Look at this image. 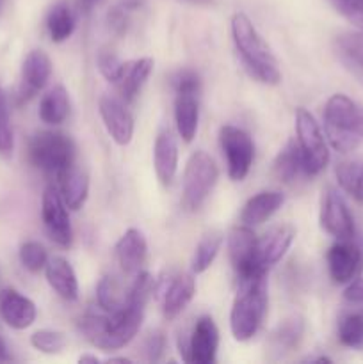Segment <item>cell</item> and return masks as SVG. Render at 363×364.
I'll return each instance as SVG.
<instances>
[{"label":"cell","mask_w":363,"mask_h":364,"mask_svg":"<svg viewBox=\"0 0 363 364\" xmlns=\"http://www.w3.org/2000/svg\"><path fill=\"white\" fill-rule=\"evenodd\" d=\"M295 135H298L295 141L301 151L306 176H317L326 169L330 162V151L317 119L302 107L295 110Z\"/></svg>","instance_id":"7"},{"label":"cell","mask_w":363,"mask_h":364,"mask_svg":"<svg viewBox=\"0 0 363 364\" xmlns=\"http://www.w3.org/2000/svg\"><path fill=\"white\" fill-rule=\"evenodd\" d=\"M128 290L125 291L116 276H103L96 284V302L105 313H114L127 304Z\"/></svg>","instance_id":"31"},{"label":"cell","mask_w":363,"mask_h":364,"mask_svg":"<svg viewBox=\"0 0 363 364\" xmlns=\"http://www.w3.org/2000/svg\"><path fill=\"white\" fill-rule=\"evenodd\" d=\"M166 334L160 329L149 331L141 341V355L144 361L157 363L162 359L164 352H166Z\"/></svg>","instance_id":"37"},{"label":"cell","mask_w":363,"mask_h":364,"mask_svg":"<svg viewBox=\"0 0 363 364\" xmlns=\"http://www.w3.org/2000/svg\"><path fill=\"white\" fill-rule=\"evenodd\" d=\"M77 159V144L63 132H39L28 142V160L45 173L59 174Z\"/></svg>","instance_id":"5"},{"label":"cell","mask_w":363,"mask_h":364,"mask_svg":"<svg viewBox=\"0 0 363 364\" xmlns=\"http://www.w3.org/2000/svg\"><path fill=\"white\" fill-rule=\"evenodd\" d=\"M173 84L177 92H196V95H199V91H201V80H199L198 73L192 70L178 71Z\"/></svg>","instance_id":"40"},{"label":"cell","mask_w":363,"mask_h":364,"mask_svg":"<svg viewBox=\"0 0 363 364\" xmlns=\"http://www.w3.org/2000/svg\"><path fill=\"white\" fill-rule=\"evenodd\" d=\"M157 297L162 304V313L167 320H173L191 304L196 295V281L192 274H167L155 287Z\"/></svg>","instance_id":"11"},{"label":"cell","mask_w":363,"mask_h":364,"mask_svg":"<svg viewBox=\"0 0 363 364\" xmlns=\"http://www.w3.org/2000/svg\"><path fill=\"white\" fill-rule=\"evenodd\" d=\"M335 176H337L338 185L345 194L354 198L356 201H363V159L356 156V159L342 160L337 164L335 169Z\"/></svg>","instance_id":"29"},{"label":"cell","mask_w":363,"mask_h":364,"mask_svg":"<svg viewBox=\"0 0 363 364\" xmlns=\"http://www.w3.org/2000/svg\"><path fill=\"white\" fill-rule=\"evenodd\" d=\"M0 315L11 329L23 331L34 323L38 311L31 299L13 288H6L0 291Z\"/></svg>","instance_id":"18"},{"label":"cell","mask_w":363,"mask_h":364,"mask_svg":"<svg viewBox=\"0 0 363 364\" xmlns=\"http://www.w3.org/2000/svg\"><path fill=\"white\" fill-rule=\"evenodd\" d=\"M144 308L125 304L114 313H88L78 322V329L93 347L100 350H120L127 347L141 329Z\"/></svg>","instance_id":"1"},{"label":"cell","mask_w":363,"mask_h":364,"mask_svg":"<svg viewBox=\"0 0 363 364\" xmlns=\"http://www.w3.org/2000/svg\"><path fill=\"white\" fill-rule=\"evenodd\" d=\"M231 38L242 64L255 80L265 85L280 84L281 73L276 57L244 13H235L231 16Z\"/></svg>","instance_id":"2"},{"label":"cell","mask_w":363,"mask_h":364,"mask_svg":"<svg viewBox=\"0 0 363 364\" xmlns=\"http://www.w3.org/2000/svg\"><path fill=\"white\" fill-rule=\"evenodd\" d=\"M46 281L50 288L59 295L64 301L71 302L78 299V279L75 274L73 267L70 265L66 258L63 256H53L48 258L45 267Z\"/></svg>","instance_id":"23"},{"label":"cell","mask_w":363,"mask_h":364,"mask_svg":"<svg viewBox=\"0 0 363 364\" xmlns=\"http://www.w3.org/2000/svg\"><path fill=\"white\" fill-rule=\"evenodd\" d=\"M219 178L216 162L205 151H194L187 160L182 180V206L187 212H196L212 194Z\"/></svg>","instance_id":"6"},{"label":"cell","mask_w":363,"mask_h":364,"mask_svg":"<svg viewBox=\"0 0 363 364\" xmlns=\"http://www.w3.org/2000/svg\"><path fill=\"white\" fill-rule=\"evenodd\" d=\"M283 203L285 196L281 194V192H258V194L253 196L251 199H248V203H246L244 208H242L241 223L249 228L260 226V224H263L265 220H269L270 217L281 208Z\"/></svg>","instance_id":"25"},{"label":"cell","mask_w":363,"mask_h":364,"mask_svg":"<svg viewBox=\"0 0 363 364\" xmlns=\"http://www.w3.org/2000/svg\"><path fill=\"white\" fill-rule=\"evenodd\" d=\"M256 245H258V238H256L255 231L246 224L235 226L228 235V255H230L231 267H233L238 281L265 276V274L256 272Z\"/></svg>","instance_id":"13"},{"label":"cell","mask_w":363,"mask_h":364,"mask_svg":"<svg viewBox=\"0 0 363 364\" xmlns=\"http://www.w3.org/2000/svg\"><path fill=\"white\" fill-rule=\"evenodd\" d=\"M319 220L320 228L337 240H352L354 237V219L337 188L330 187L322 194Z\"/></svg>","instance_id":"10"},{"label":"cell","mask_w":363,"mask_h":364,"mask_svg":"<svg viewBox=\"0 0 363 364\" xmlns=\"http://www.w3.org/2000/svg\"><path fill=\"white\" fill-rule=\"evenodd\" d=\"M219 144L226 159L230 180L242 181L249 174L253 159H255V144H253L251 135L242 128L226 124L219 132Z\"/></svg>","instance_id":"8"},{"label":"cell","mask_w":363,"mask_h":364,"mask_svg":"<svg viewBox=\"0 0 363 364\" xmlns=\"http://www.w3.org/2000/svg\"><path fill=\"white\" fill-rule=\"evenodd\" d=\"M338 341L352 350H363V313H349L338 322Z\"/></svg>","instance_id":"33"},{"label":"cell","mask_w":363,"mask_h":364,"mask_svg":"<svg viewBox=\"0 0 363 364\" xmlns=\"http://www.w3.org/2000/svg\"><path fill=\"white\" fill-rule=\"evenodd\" d=\"M41 217L52 242H56L60 247H70L73 242V230H71L70 215H68V206L60 196V191L53 185H46L43 191Z\"/></svg>","instance_id":"9"},{"label":"cell","mask_w":363,"mask_h":364,"mask_svg":"<svg viewBox=\"0 0 363 364\" xmlns=\"http://www.w3.org/2000/svg\"><path fill=\"white\" fill-rule=\"evenodd\" d=\"M78 363H93V364H98L100 363V359L96 358V355H80V358H78Z\"/></svg>","instance_id":"47"},{"label":"cell","mask_w":363,"mask_h":364,"mask_svg":"<svg viewBox=\"0 0 363 364\" xmlns=\"http://www.w3.org/2000/svg\"><path fill=\"white\" fill-rule=\"evenodd\" d=\"M59 178V191L64 203L70 210H80L85 205L89 196V176L84 169L71 164L64 171L57 174Z\"/></svg>","instance_id":"24"},{"label":"cell","mask_w":363,"mask_h":364,"mask_svg":"<svg viewBox=\"0 0 363 364\" xmlns=\"http://www.w3.org/2000/svg\"><path fill=\"white\" fill-rule=\"evenodd\" d=\"M153 71V59L152 57H141V59L127 60L121 63L120 73H117L114 85L120 91L121 100L125 103H132L139 96L141 89L148 82L149 75Z\"/></svg>","instance_id":"19"},{"label":"cell","mask_w":363,"mask_h":364,"mask_svg":"<svg viewBox=\"0 0 363 364\" xmlns=\"http://www.w3.org/2000/svg\"><path fill=\"white\" fill-rule=\"evenodd\" d=\"M96 63H98V70L100 73L103 75V78L114 84L121 68V60L117 59L116 53H114L112 50H102V52L98 53Z\"/></svg>","instance_id":"39"},{"label":"cell","mask_w":363,"mask_h":364,"mask_svg":"<svg viewBox=\"0 0 363 364\" xmlns=\"http://www.w3.org/2000/svg\"><path fill=\"white\" fill-rule=\"evenodd\" d=\"M295 238V228L290 224L273 228L267 235L258 238L256 245V272L269 274V270L287 255Z\"/></svg>","instance_id":"15"},{"label":"cell","mask_w":363,"mask_h":364,"mask_svg":"<svg viewBox=\"0 0 363 364\" xmlns=\"http://www.w3.org/2000/svg\"><path fill=\"white\" fill-rule=\"evenodd\" d=\"M153 167L164 187L173 183L178 169V142L171 130H162L153 144Z\"/></svg>","instance_id":"22"},{"label":"cell","mask_w":363,"mask_h":364,"mask_svg":"<svg viewBox=\"0 0 363 364\" xmlns=\"http://www.w3.org/2000/svg\"><path fill=\"white\" fill-rule=\"evenodd\" d=\"M103 127L117 146L130 144L134 137V117L128 112L127 103L116 96H102L98 102Z\"/></svg>","instance_id":"14"},{"label":"cell","mask_w":363,"mask_h":364,"mask_svg":"<svg viewBox=\"0 0 363 364\" xmlns=\"http://www.w3.org/2000/svg\"><path fill=\"white\" fill-rule=\"evenodd\" d=\"M9 352H7V347L6 343H4V340L0 338V361H9Z\"/></svg>","instance_id":"45"},{"label":"cell","mask_w":363,"mask_h":364,"mask_svg":"<svg viewBox=\"0 0 363 364\" xmlns=\"http://www.w3.org/2000/svg\"><path fill=\"white\" fill-rule=\"evenodd\" d=\"M349 21H351V23H354L356 27L359 28V31H363V11L359 14H356L354 18H351V20H349Z\"/></svg>","instance_id":"46"},{"label":"cell","mask_w":363,"mask_h":364,"mask_svg":"<svg viewBox=\"0 0 363 364\" xmlns=\"http://www.w3.org/2000/svg\"><path fill=\"white\" fill-rule=\"evenodd\" d=\"M14 148L13 128H11L9 110H7V98L6 92L0 87V151L11 153Z\"/></svg>","instance_id":"38"},{"label":"cell","mask_w":363,"mask_h":364,"mask_svg":"<svg viewBox=\"0 0 363 364\" xmlns=\"http://www.w3.org/2000/svg\"><path fill=\"white\" fill-rule=\"evenodd\" d=\"M4 2H6V0H0V11H2V7H4Z\"/></svg>","instance_id":"50"},{"label":"cell","mask_w":363,"mask_h":364,"mask_svg":"<svg viewBox=\"0 0 363 364\" xmlns=\"http://www.w3.org/2000/svg\"><path fill=\"white\" fill-rule=\"evenodd\" d=\"M267 311V276L238 281V291L230 311L231 336L248 341L258 333Z\"/></svg>","instance_id":"4"},{"label":"cell","mask_w":363,"mask_h":364,"mask_svg":"<svg viewBox=\"0 0 363 364\" xmlns=\"http://www.w3.org/2000/svg\"><path fill=\"white\" fill-rule=\"evenodd\" d=\"M187 2L196 4V6H214L216 0H187Z\"/></svg>","instance_id":"48"},{"label":"cell","mask_w":363,"mask_h":364,"mask_svg":"<svg viewBox=\"0 0 363 364\" xmlns=\"http://www.w3.org/2000/svg\"><path fill=\"white\" fill-rule=\"evenodd\" d=\"M96 2H98V0H78V9H80L82 13H89V11L95 7Z\"/></svg>","instance_id":"44"},{"label":"cell","mask_w":363,"mask_h":364,"mask_svg":"<svg viewBox=\"0 0 363 364\" xmlns=\"http://www.w3.org/2000/svg\"><path fill=\"white\" fill-rule=\"evenodd\" d=\"M273 173L276 180H280L285 185L298 183L299 178H308L302 167V156L299 151L298 141H288L287 146L278 153L276 160H274Z\"/></svg>","instance_id":"27"},{"label":"cell","mask_w":363,"mask_h":364,"mask_svg":"<svg viewBox=\"0 0 363 364\" xmlns=\"http://www.w3.org/2000/svg\"><path fill=\"white\" fill-rule=\"evenodd\" d=\"M114 252H116L117 265L121 267V270L128 276H135L142 270L146 256H148V244H146L144 235L135 228H130L121 235Z\"/></svg>","instance_id":"20"},{"label":"cell","mask_w":363,"mask_h":364,"mask_svg":"<svg viewBox=\"0 0 363 364\" xmlns=\"http://www.w3.org/2000/svg\"><path fill=\"white\" fill-rule=\"evenodd\" d=\"M344 299L351 304L363 306V277H354L349 281L344 291Z\"/></svg>","instance_id":"43"},{"label":"cell","mask_w":363,"mask_h":364,"mask_svg":"<svg viewBox=\"0 0 363 364\" xmlns=\"http://www.w3.org/2000/svg\"><path fill=\"white\" fill-rule=\"evenodd\" d=\"M223 240H224L223 233L217 230H210L203 235L201 240H199L198 245H196L194 255H192V259H191L192 274H203L205 270L210 269L214 259H216L217 255H219Z\"/></svg>","instance_id":"30"},{"label":"cell","mask_w":363,"mask_h":364,"mask_svg":"<svg viewBox=\"0 0 363 364\" xmlns=\"http://www.w3.org/2000/svg\"><path fill=\"white\" fill-rule=\"evenodd\" d=\"M324 134L337 151H354L363 141V107L345 95H333L324 107Z\"/></svg>","instance_id":"3"},{"label":"cell","mask_w":363,"mask_h":364,"mask_svg":"<svg viewBox=\"0 0 363 364\" xmlns=\"http://www.w3.org/2000/svg\"><path fill=\"white\" fill-rule=\"evenodd\" d=\"M70 116V95L64 85L50 89L39 103V119L46 124H60Z\"/></svg>","instance_id":"28"},{"label":"cell","mask_w":363,"mask_h":364,"mask_svg":"<svg viewBox=\"0 0 363 364\" xmlns=\"http://www.w3.org/2000/svg\"><path fill=\"white\" fill-rule=\"evenodd\" d=\"M20 262L25 270H28L32 274H38L39 270H43L46 267L48 255H46V249L39 242H25L20 247Z\"/></svg>","instance_id":"36"},{"label":"cell","mask_w":363,"mask_h":364,"mask_svg":"<svg viewBox=\"0 0 363 364\" xmlns=\"http://www.w3.org/2000/svg\"><path fill=\"white\" fill-rule=\"evenodd\" d=\"M68 340L63 333L59 331H50V329H43V331H36L34 334L31 336V345L36 348V350L43 352V354H60L66 347Z\"/></svg>","instance_id":"35"},{"label":"cell","mask_w":363,"mask_h":364,"mask_svg":"<svg viewBox=\"0 0 363 364\" xmlns=\"http://www.w3.org/2000/svg\"><path fill=\"white\" fill-rule=\"evenodd\" d=\"M196 92H177L174 98V123L184 142H192L199 123V102Z\"/></svg>","instance_id":"26"},{"label":"cell","mask_w":363,"mask_h":364,"mask_svg":"<svg viewBox=\"0 0 363 364\" xmlns=\"http://www.w3.org/2000/svg\"><path fill=\"white\" fill-rule=\"evenodd\" d=\"M302 336H305V318L301 315H290L281 320L267 341L270 358L280 359L294 352L301 345Z\"/></svg>","instance_id":"21"},{"label":"cell","mask_w":363,"mask_h":364,"mask_svg":"<svg viewBox=\"0 0 363 364\" xmlns=\"http://www.w3.org/2000/svg\"><path fill=\"white\" fill-rule=\"evenodd\" d=\"M335 46L345 63L363 71V31L342 32L335 39Z\"/></svg>","instance_id":"34"},{"label":"cell","mask_w":363,"mask_h":364,"mask_svg":"<svg viewBox=\"0 0 363 364\" xmlns=\"http://www.w3.org/2000/svg\"><path fill=\"white\" fill-rule=\"evenodd\" d=\"M330 4L347 20H351L363 11V0H330Z\"/></svg>","instance_id":"42"},{"label":"cell","mask_w":363,"mask_h":364,"mask_svg":"<svg viewBox=\"0 0 363 364\" xmlns=\"http://www.w3.org/2000/svg\"><path fill=\"white\" fill-rule=\"evenodd\" d=\"M46 28H48L50 39L53 43H63L73 34L75 31V16L68 4L59 2L50 9L46 16Z\"/></svg>","instance_id":"32"},{"label":"cell","mask_w":363,"mask_h":364,"mask_svg":"<svg viewBox=\"0 0 363 364\" xmlns=\"http://www.w3.org/2000/svg\"><path fill=\"white\" fill-rule=\"evenodd\" d=\"M107 23H109V28L116 34H123L127 31L128 25V9L125 6L112 7L107 14Z\"/></svg>","instance_id":"41"},{"label":"cell","mask_w":363,"mask_h":364,"mask_svg":"<svg viewBox=\"0 0 363 364\" xmlns=\"http://www.w3.org/2000/svg\"><path fill=\"white\" fill-rule=\"evenodd\" d=\"M327 269L337 284H347L354 279L363 263V251L351 240H338L327 251Z\"/></svg>","instance_id":"16"},{"label":"cell","mask_w":363,"mask_h":364,"mask_svg":"<svg viewBox=\"0 0 363 364\" xmlns=\"http://www.w3.org/2000/svg\"><path fill=\"white\" fill-rule=\"evenodd\" d=\"M219 348V329L210 316H201L192 327L191 336L180 343V355L185 363L212 364Z\"/></svg>","instance_id":"12"},{"label":"cell","mask_w":363,"mask_h":364,"mask_svg":"<svg viewBox=\"0 0 363 364\" xmlns=\"http://www.w3.org/2000/svg\"><path fill=\"white\" fill-rule=\"evenodd\" d=\"M52 75V60L43 50H32L25 57L23 66H21V87H20V102H27L36 92L41 91L50 80Z\"/></svg>","instance_id":"17"},{"label":"cell","mask_w":363,"mask_h":364,"mask_svg":"<svg viewBox=\"0 0 363 364\" xmlns=\"http://www.w3.org/2000/svg\"><path fill=\"white\" fill-rule=\"evenodd\" d=\"M130 363V359H127V358H110L109 359V363Z\"/></svg>","instance_id":"49"}]
</instances>
